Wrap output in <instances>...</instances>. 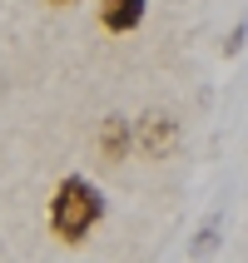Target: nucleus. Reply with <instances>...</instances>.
I'll list each match as a JSON object with an SVG mask.
<instances>
[{
    "label": "nucleus",
    "instance_id": "obj_1",
    "mask_svg": "<svg viewBox=\"0 0 248 263\" xmlns=\"http://www.w3.org/2000/svg\"><path fill=\"white\" fill-rule=\"evenodd\" d=\"M104 214H109V199L100 194V184H89L85 174H65L50 199V234L65 243H85Z\"/></svg>",
    "mask_w": 248,
    "mask_h": 263
},
{
    "label": "nucleus",
    "instance_id": "obj_2",
    "mask_svg": "<svg viewBox=\"0 0 248 263\" xmlns=\"http://www.w3.org/2000/svg\"><path fill=\"white\" fill-rule=\"evenodd\" d=\"M179 144H184V124L169 109H144L134 119V149L144 159H174Z\"/></svg>",
    "mask_w": 248,
    "mask_h": 263
},
{
    "label": "nucleus",
    "instance_id": "obj_6",
    "mask_svg": "<svg viewBox=\"0 0 248 263\" xmlns=\"http://www.w3.org/2000/svg\"><path fill=\"white\" fill-rule=\"evenodd\" d=\"M243 40H248V25H234V35H228V45H223V50H228V55H238V50H243Z\"/></svg>",
    "mask_w": 248,
    "mask_h": 263
},
{
    "label": "nucleus",
    "instance_id": "obj_4",
    "mask_svg": "<svg viewBox=\"0 0 248 263\" xmlns=\"http://www.w3.org/2000/svg\"><path fill=\"white\" fill-rule=\"evenodd\" d=\"M100 154L104 159H129L134 154V119H124V115H109L100 124Z\"/></svg>",
    "mask_w": 248,
    "mask_h": 263
},
{
    "label": "nucleus",
    "instance_id": "obj_7",
    "mask_svg": "<svg viewBox=\"0 0 248 263\" xmlns=\"http://www.w3.org/2000/svg\"><path fill=\"white\" fill-rule=\"evenodd\" d=\"M55 5H70V0H55Z\"/></svg>",
    "mask_w": 248,
    "mask_h": 263
},
{
    "label": "nucleus",
    "instance_id": "obj_3",
    "mask_svg": "<svg viewBox=\"0 0 248 263\" xmlns=\"http://www.w3.org/2000/svg\"><path fill=\"white\" fill-rule=\"evenodd\" d=\"M149 15V0H100V25L109 35H129V30L144 25Z\"/></svg>",
    "mask_w": 248,
    "mask_h": 263
},
{
    "label": "nucleus",
    "instance_id": "obj_5",
    "mask_svg": "<svg viewBox=\"0 0 248 263\" xmlns=\"http://www.w3.org/2000/svg\"><path fill=\"white\" fill-rule=\"evenodd\" d=\"M219 234H223V214H208L204 229H199V234H194V243H189V258H208V253L219 249Z\"/></svg>",
    "mask_w": 248,
    "mask_h": 263
}]
</instances>
